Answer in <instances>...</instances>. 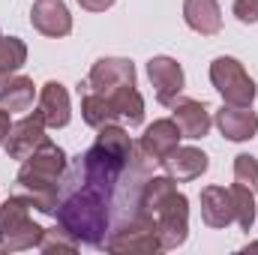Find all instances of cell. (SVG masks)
<instances>
[{
    "mask_svg": "<svg viewBox=\"0 0 258 255\" xmlns=\"http://www.w3.org/2000/svg\"><path fill=\"white\" fill-rule=\"evenodd\" d=\"M153 159L135 144L129 156H117L102 144H93L66 168L57 198V225L66 228L78 243L102 249L108 234L126 219L147 213L141 192L147 165Z\"/></svg>",
    "mask_w": 258,
    "mask_h": 255,
    "instance_id": "obj_1",
    "label": "cell"
},
{
    "mask_svg": "<svg viewBox=\"0 0 258 255\" xmlns=\"http://www.w3.org/2000/svg\"><path fill=\"white\" fill-rule=\"evenodd\" d=\"M66 168H69V159H66L63 147H57L54 141H45L39 150H33L21 162L15 183L39 213L54 216L57 198H60V180H63Z\"/></svg>",
    "mask_w": 258,
    "mask_h": 255,
    "instance_id": "obj_2",
    "label": "cell"
},
{
    "mask_svg": "<svg viewBox=\"0 0 258 255\" xmlns=\"http://www.w3.org/2000/svg\"><path fill=\"white\" fill-rule=\"evenodd\" d=\"M105 252L114 255H156L162 252L159 234H156V219L153 213H138L126 219L120 228H114L102 246Z\"/></svg>",
    "mask_w": 258,
    "mask_h": 255,
    "instance_id": "obj_3",
    "label": "cell"
},
{
    "mask_svg": "<svg viewBox=\"0 0 258 255\" xmlns=\"http://www.w3.org/2000/svg\"><path fill=\"white\" fill-rule=\"evenodd\" d=\"M210 84L219 90L225 105H252L255 102L258 87L237 57H225V54L216 57L210 63Z\"/></svg>",
    "mask_w": 258,
    "mask_h": 255,
    "instance_id": "obj_4",
    "label": "cell"
},
{
    "mask_svg": "<svg viewBox=\"0 0 258 255\" xmlns=\"http://www.w3.org/2000/svg\"><path fill=\"white\" fill-rule=\"evenodd\" d=\"M156 234H159L162 252H171V249L186 243V237H189V198L183 192H177L171 201H165L159 207V213H156Z\"/></svg>",
    "mask_w": 258,
    "mask_h": 255,
    "instance_id": "obj_5",
    "label": "cell"
},
{
    "mask_svg": "<svg viewBox=\"0 0 258 255\" xmlns=\"http://www.w3.org/2000/svg\"><path fill=\"white\" fill-rule=\"evenodd\" d=\"M147 78L153 84V93H156V102L159 105H171L183 87H186V78H183V66L177 63L174 57H150L147 60Z\"/></svg>",
    "mask_w": 258,
    "mask_h": 255,
    "instance_id": "obj_6",
    "label": "cell"
},
{
    "mask_svg": "<svg viewBox=\"0 0 258 255\" xmlns=\"http://www.w3.org/2000/svg\"><path fill=\"white\" fill-rule=\"evenodd\" d=\"M45 141H48V135H45V120H42V114H39V111H33V114L21 117L18 123H12L9 138H6V144H3V150H6V156H9V159L24 162V159H27L33 150H39Z\"/></svg>",
    "mask_w": 258,
    "mask_h": 255,
    "instance_id": "obj_7",
    "label": "cell"
},
{
    "mask_svg": "<svg viewBox=\"0 0 258 255\" xmlns=\"http://www.w3.org/2000/svg\"><path fill=\"white\" fill-rule=\"evenodd\" d=\"M132 84H135V63L126 57H99L87 75V87L96 93H111L117 87H132Z\"/></svg>",
    "mask_w": 258,
    "mask_h": 255,
    "instance_id": "obj_8",
    "label": "cell"
},
{
    "mask_svg": "<svg viewBox=\"0 0 258 255\" xmlns=\"http://www.w3.org/2000/svg\"><path fill=\"white\" fill-rule=\"evenodd\" d=\"M30 24L51 39H60L72 33V15L63 0H36L30 9Z\"/></svg>",
    "mask_w": 258,
    "mask_h": 255,
    "instance_id": "obj_9",
    "label": "cell"
},
{
    "mask_svg": "<svg viewBox=\"0 0 258 255\" xmlns=\"http://www.w3.org/2000/svg\"><path fill=\"white\" fill-rule=\"evenodd\" d=\"M180 129L174 123V117H159V120H153L150 126L144 129V135H141V141H138V147L153 159V162H162L174 147H180Z\"/></svg>",
    "mask_w": 258,
    "mask_h": 255,
    "instance_id": "obj_10",
    "label": "cell"
},
{
    "mask_svg": "<svg viewBox=\"0 0 258 255\" xmlns=\"http://www.w3.org/2000/svg\"><path fill=\"white\" fill-rule=\"evenodd\" d=\"M216 126L228 141H249L258 132V114L249 105H222L216 111Z\"/></svg>",
    "mask_w": 258,
    "mask_h": 255,
    "instance_id": "obj_11",
    "label": "cell"
},
{
    "mask_svg": "<svg viewBox=\"0 0 258 255\" xmlns=\"http://www.w3.org/2000/svg\"><path fill=\"white\" fill-rule=\"evenodd\" d=\"M159 165H162L165 174L174 177V180H195V177H201V174L210 168V159H207V153L198 150V147H174Z\"/></svg>",
    "mask_w": 258,
    "mask_h": 255,
    "instance_id": "obj_12",
    "label": "cell"
},
{
    "mask_svg": "<svg viewBox=\"0 0 258 255\" xmlns=\"http://www.w3.org/2000/svg\"><path fill=\"white\" fill-rule=\"evenodd\" d=\"M201 219L207 228H228L234 222V201L225 186H204L201 189Z\"/></svg>",
    "mask_w": 258,
    "mask_h": 255,
    "instance_id": "obj_13",
    "label": "cell"
},
{
    "mask_svg": "<svg viewBox=\"0 0 258 255\" xmlns=\"http://www.w3.org/2000/svg\"><path fill=\"white\" fill-rule=\"evenodd\" d=\"M45 120L48 129H63L72 117V108H69V93L60 81H48L42 84L39 90V108H36Z\"/></svg>",
    "mask_w": 258,
    "mask_h": 255,
    "instance_id": "obj_14",
    "label": "cell"
},
{
    "mask_svg": "<svg viewBox=\"0 0 258 255\" xmlns=\"http://www.w3.org/2000/svg\"><path fill=\"white\" fill-rule=\"evenodd\" d=\"M171 108H174V123L180 129V135L183 138H204L210 126H213V120H210V111H207V105L204 102H195V99H174L171 102Z\"/></svg>",
    "mask_w": 258,
    "mask_h": 255,
    "instance_id": "obj_15",
    "label": "cell"
},
{
    "mask_svg": "<svg viewBox=\"0 0 258 255\" xmlns=\"http://www.w3.org/2000/svg\"><path fill=\"white\" fill-rule=\"evenodd\" d=\"M183 21L201 36H216L222 30L219 0H183Z\"/></svg>",
    "mask_w": 258,
    "mask_h": 255,
    "instance_id": "obj_16",
    "label": "cell"
},
{
    "mask_svg": "<svg viewBox=\"0 0 258 255\" xmlns=\"http://www.w3.org/2000/svg\"><path fill=\"white\" fill-rule=\"evenodd\" d=\"M33 96H36V87H33V78L27 75H12L0 84V108H6L9 114L30 111Z\"/></svg>",
    "mask_w": 258,
    "mask_h": 255,
    "instance_id": "obj_17",
    "label": "cell"
},
{
    "mask_svg": "<svg viewBox=\"0 0 258 255\" xmlns=\"http://www.w3.org/2000/svg\"><path fill=\"white\" fill-rule=\"evenodd\" d=\"M111 99V108L117 111V117L129 120V126H141L144 123V96L138 93V87H117L111 93H105Z\"/></svg>",
    "mask_w": 258,
    "mask_h": 255,
    "instance_id": "obj_18",
    "label": "cell"
},
{
    "mask_svg": "<svg viewBox=\"0 0 258 255\" xmlns=\"http://www.w3.org/2000/svg\"><path fill=\"white\" fill-rule=\"evenodd\" d=\"M45 228L36 225L33 219H24L21 225H15L12 231L0 234V252H24V249H36L42 240Z\"/></svg>",
    "mask_w": 258,
    "mask_h": 255,
    "instance_id": "obj_19",
    "label": "cell"
},
{
    "mask_svg": "<svg viewBox=\"0 0 258 255\" xmlns=\"http://www.w3.org/2000/svg\"><path fill=\"white\" fill-rule=\"evenodd\" d=\"M81 117H84L87 126H93V129L120 120L117 111L111 108V99H108L105 93H96V90H90V93L81 96Z\"/></svg>",
    "mask_w": 258,
    "mask_h": 255,
    "instance_id": "obj_20",
    "label": "cell"
},
{
    "mask_svg": "<svg viewBox=\"0 0 258 255\" xmlns=\"http://www.w3.org/2000/svg\"><path fill=\"white\" fill-rule=\"evenodd\" d=\"M177 195V186H174V177H168V174H150L147 180H144V192H141V201H144V210L147 213H153V219H156V213H159V207L165 204V201H171Z\"/></svg>",
    "mask_w": 258,
    "mask_h": 255,
    "instance_id": "obj_21",
    "label": "cell"
},
{
    "mask_svg": "<svg viewBox=\"0 0 258 255\" xmlns=\"http://www.w3.org/2000/svg\"><path fill=\"white\" fill-rule=\"evenodd\" d=\"M27 63V45L18 36H3L0 39V84L12 78L21 66Z\"/></svg>",
    "mask_w": 258,
    "mask_h": 255,
    "instance_id": "obj_22",
    "label": "cell"
},
{
    "mask_svg": "<svg viewBox=\"0 0 258 255\" xmlns=\"http://www.w3.org/2000/svg\"><path fill=\"white\" fill-rule=\"evenodd\" d=\"M231 201H234V219L243 231H249L255 225V192L243 183L231 186Z\"/></svg>",
    "mask_w": 258,
    "mask_h": 255,
    "instance_id": "obj_23",
    "label": "cell"
},
{
    "mask_svg": "<svg viewBox=\"0 0 258 255\" xmlns=\"http://www.w3.org/2000/svg\"><path fill=\"white\" fill-rule=\"evenodd\" d=\"M30 201L24 195H9L3 204H0V234L12 231L15 225H21L24 219H30Z\"/></svg>",
    "mask_w": 258,
    "mask_h": 255,
    "instance_id": "obj_24",
    "label": "cell"
},
{
    "mask_svg": "<svg viewBox=\"0 0 258 255\" xmlns=\"http://www.w3.org/2000/svg\"><path fill=\"white\" fill-rule=\"evenodd\" d=\"M78 240L66 231V228H60V225H54V228H45V234H42V240H39V252H78Z\"/></svg>",
    "mask_w": 258,
    "mask_h": 255,
    "instance_id": "obj_25",
    "label": "cell"
},
{
    "mask_svg": "<svg viewBox=\"0 0 258 255\" xmlns=\"http://www.w3.org/2000/svg\"><path fill=\"white\" fill-rule=\"evenodd\" d=\"M234 180L249 186L252 192H258V159L249 153H240L234 156Z\"/></svg>",
    "mask_w": 258,
    "mask_h": 255,
    "instance_id": "obj_26",
    "label": "cell"
},
{
    "mask_svg": "<svg viewBox=\"0 0 258 255\" xmlns=\"http://www.w3.org/2000/svg\"><path fill=\"white\" fill-rule=\"evenodd\" d=\"M231 9L240 24H258V0H234Z\"/></svg>",
    "mask_w": 258,
    "mask_h": 255,
    "instance_id": "obj_27",
    "label": "cell"
},
{
    "mask_svg": "<svg viewBox=\"0 0 258 255\" xmlns=\"http://www.w3.org/2000/svg\"><path fill=\"white\" fill-rule=\"evenodd\" d=\"M117 0H78V6L81 9H87V12H105V9H111Z\"/></svg>",
    "mask_w": 258,
    "mask_h": 255,
    "instance_id": "obj_28",
    "label": "cell"
},
{
    "mask_svg": "<svg viewBox=\"0 0 258 255\" xmlns=\"http://www.w3.org/2000/svg\"><path fill=\"white\" fill-rule=\"evenodd\" d=\"M9 129H12V114H9L6 108H0V147H3L6 138H9Z\"/></svg>",
    "mask_w": 258,
    "mask_h": 255,
    "instance_id": "obj_29",
    "label": "cell"
},
{
    "mask_svg": "<svg viewBox=\"0 0 258 255\" xmlns=\"http://www.w3.org/2000/svg\"><path fill=\"white\" fill-rule=\"evenodd\" d=\"M249 249H255V252H258V243H249V246H246V249H243V252H249Z\"/></svg>",
    "mask_w": 258,
    "mask_h": 255,
    "instance_id": "obj_30",
    "label": "cell"
},
{
    "mask_svg": "<svg viewBox=\"0 0 258 255\" xmlns=\"http://www.w3.org/2000/svg\"><path fill=\"white\" fill-rule=\"evenodd\" d=\"M0 39H3V33H0Z\"/></svg>",
    "mask_w": 258,
    "mask_h": 255,
    "instance_id": "obj_31",
    "label": "cell"
}]
</instances>
